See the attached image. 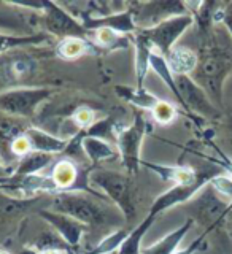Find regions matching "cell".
Wrapping results in <instances>:
<instances>
[{
	"mask_svg": "<svg viewBox=\"0 0 232 254\" xmlns=\"http://www.w3.org/2000/svg\"><path fill=\"white\" fill-rule=\"evenodd\" d=\"M50 180L54 186V194L86 190V186L81 180L86 181L87 177H84L83 172L79 170L77 162L69 157H64L53 165Z\"/></svg>",
	"mask_w": 232,
	"mask_h": 254,
	"instance_id": "cell-11",
	"label": "cell"
},
{
	"mask_svg": "<svg viewBox=\"0 0 232 254\" xmlns=\"http://www.w3.org/2000/svg\"><path fill=\"white\" fill-rule=\"evenodd\" d=\"M2 178H6V170L3 169L2 165H0V180H2Z\"/></svg>",
	"mask_w": 232,
	"mask_h": 254,
	"instance_id": "cell-42",
	"label": "cell"
},
{
	"mask_svg": "<svg viewBox=\"0 0 232 254\" xmlns=\"http://www.w3.org/2000/svg\"><path fill=\"white\" fill-rule=\"evenodd\" d=\"M26 138L30 143V148L32 151H37V153H45V154H59L64 153L67 148V141L69 140H64L56 137V135L38 129V127H29L26 130Z\"/></svg>",
	"mask_w": 232,
	"mask_h": 254,
	"instance_id": "cell-14",
	"label": "cell"
},
{
	"mask_svg": "<svg viewBox=\"0 0 232 254\" xmlns=\"http://www.w3.org/2000/svg\"><path fill=\"white\" fill-rule=\"evenodd\" d=\"M19 254H38V251L35 248H32V246H29V248H24Z\"/></svg>",
	"mask_w": 232,
	"mask_h": 254,
	"instance_id": "cell-41",
	"label": "cell"
},
{
	"mask_svg": "<svg viewBox=\"0 0 232 254\" xmlns=\"http://www.w3.org/2000/svg\"><path fill=\"white\" fill-rule=\"evenodd\" d=\"M38 254H72L70 251H61V250H51V251H43Z\"/></svg>",
	"mask_w": 232,
	"mask_h": 254,
	"instance_id": "cell-40",
	"label": "cell"
},
{
	"mask_svg": "<svg viewBox=\"0 0 232 254\" xmlns=\"http://www.w3.org/2000/svg\"><path fill=\"white\" fill-rule=\"evenodd\" d=\"M223 24H225V29L229 32V35L232 37V11L225 10V16H223Z\"/></svg>",
	"mask_w": 232,
	"mask_h": 254,
	"instance_id": "cell-39",
	"label": "cell"
},
{
	"mask_svg": "<svg viewBox=\"0 0 232 254\" xmlns=\"http://www.w3.org/2000/svg\"><path fill=\"white\" fill-rule=\"evenodd\" d=\"M32 248H35L38 253H43V251H51V250L69 251L70 246L62 240V237L58 232L46 230V232H42L35 238V243L32 245Z\"/></svg>",
	"mask_w": 232,
	"mask_h": 254,
	"instance_id": "cell-30",
	"label": "cell"
},
{
	"mask_svg": "<svg viewBox=\"0 0 232 254\" xmlns=\"http://www.w3.org/2000/svg\"><path fill=\"white\" fill-rule=\"evenodd\" d=\"M81 148L84 151L86 157L92 164H100L105 161H113L119 157V151L115 145H111L107 140L92 138V137H83Z\"/></svg>",
	"mask_w": 232,
	"mask_h": 254,
	"instance_id": "cell-18",
	"label": "cell"
},
{
	"mask_svg": "<svg viewBox=\"0 0 232 254\" xmlns=\"http://www.w3.org/2000/svg\"><path fill=\"white\" fill-rule=\"evenodd\" d=\"M50 38L46 34H30V35H14V34H3L0 32V54L6 50H14V48L26 46V45H40L45 43Z\"/></svg>",
	"mask_w": 232,
	"mask_h": 254,
	"instance_id": "cell-28",
	"label": "cell"
},
{
	"mask_svg": "<svg viewBox=\"0 0 232 254\" xmlns=\"http://www.w3.org/2000/svg\"><path fill=\"white\" fill-rule=\"evenodd\" d=\"M142 165L147 167L148 170L155 172L162 181H170L173 186L177 185H193L197 180V170L185 165H162L142 161Z\"/></svg>",
	"mask_w": 232,
	"mask_h": 254,
	"instance_id": "cell-15",
	"label": "cell"
},
{
	"mask_svg": "<svg viewBox=\"0 0 232 254\" xmlns=\"http://www.w3.org/2000/svg\"><path fill=\"white\" fill-rule=\"evenodd\" d=\"M210 186L217 190L223 198H229L232 203V178L228 173H221L210 181Z\"/></svg>",
	"mask_w": 232,
	"mask_h": 254,
	"instance_id": "cell-35",
	"label": "cell"
},
{
	"mask_svg": "<svg viewBox=\"0 0 232 254\" xmlns=\"http://www.w3.org/2000/svg\"><path fill=\"white\" fill-rule=\"evenodd\" d=\"M132 11L135 26L139 30L153 29L157 24H161L175 16L191 14L188 10V3L177 2V0H165V2H135L127 3Z\"/></svg>",
	"mask_w": 232,
	"mask_h": 254,
	"instance_id": "cell-7",
	"label": "cell"
},
{
	"mask_svg": "<svg viewBox=\"0 0 232 254\" xmlns=\"http://www.w3.org/2000/svg\"><path fill=\"white\" fill-rule=\"evenodd\" d=\"M194 226V221L188 218L180 227L172 230L170 234H167L164 238H161L155 245L148 246V248H142V254H173L178 250L180 243L183 242V238L188 235V232Z\"/></svg>",
	"mask_w": 232,
	"mask_h": 254,
	"instance_id": "cell-16",
	"label": "cell"
},
{
	"mask_svg": "<svg viewBox=\"0 0 232 254\" xmlns=\"http://www.w3.org/2000/svg\"><path fill=\"white\" fill-rule=\"evenodd\" d=\"M151 116H153V119L159 126H169L177 118V108L170 102L159 100L156 103V107L151 110Z\"/></svg>",
	"mask_w": 232,
	"mask_h": 254,
	"instance_id": "cell-33",
	"label": "cell"
},
{
	"mask_svg": "<svg viewBox=\"0 0 232 254\" xmlns=\"http://www.w3.org/2000/svg\"><path fill=\"white\" fill-rule=\"evenodd\" d=\"M53 161H54L53 154L30 151L29 154L21 157V161L18 162V165H16V169L11 172L10 178H26V177H32V175H38Z\"/></svg>",
	"mask_w": 232,
	"mask_h": 254,
	"instance_id": "cell-19",
	"label": "cell"
},
{
	"mask_svg": "<svg viewBox=\"0 0 232 254\" xmlns=\"http://www.w3.org/2000/svg\"><path fill=\"white\" fill-rule=\"evenodd\" d=\"M115 133V121L113 118H103L100 121H95L91 127H87L84 130V137H92V138H100L107 140Z\"/></svg>",
	"mask_w": 232,
	"mask_h": 254,
	"instance_id": "cell-32",
	"label": "cell"
},
{
	"mask_svg": "<svg viewBox=\"0 0 232 254\" xmlns=\"http://www.w3.org/2000/svg\"><path fill=\"white\" fill-rule=\"evenodd\" d=\"M30 151H32V148H30L29 140L26 138V135H21V137H18L10 145V153L14 156H19V157H24L26 154H29Z\"/></svg>",
	"mask_w": 232,
	"mask_h": 254,
	"instance_id": "cell-36",
	"label": "cell"
},
{
	"mask_svg": "<svg viewBox=\"0 0 232 254\" xmlns=\"http://www.w3.org/2000/svg\"><path fill=\"white\" fill-rule=\"evenodd\" d=\"M35 203V198L32 197H22L16 198L8 194L0 192V222L16 219L21 214L29 211Z\"/></svg>",
	"mask_w": 232,
	"mask_h": 254,
	"instance_id": "cell-23",
	"label": "cell"
},
{
	"mask_svg": "<svg viewBox=\"0 0 232 254\" xmlns=\"http://www.w3.org/2000/svg\"><path fill=\"white\" fill-rule=\"evenodd\" d=\"M50 210L79 221L87 226H121L126 218L121 211L113 210L105 202L81 194V192H61L51 195Z\"/></svg>",
	"mask_w": 232,
	"mask_h": 254,
	"instance_id": "cell-2",
	"label": "cell"
},
{
	"mask_svg": "<svg viewBox=\"0 0 232 254\" xmlns=\"http://www.w3.org/2000/svg\"><path fill=\"white\" fill-rule=\"evenodd\" d=\"M205 232L199 237V238H196V240L191 243L189 246H186V248H183V250H177L173 254H196L199 250L202 248V245H204V240H205Z\"/></svg>",
	"mask_w": 232,
	"mask_h": 254,
	"instance_id": "cell-37",
	"label": "cell"
},
{
	"mask_svg": "<svg viewBox=\"0 0 232 254\" xmlns=\"http://www.w3.org/2000/svg\"><path fill=\"white\" fill-rule=\"evenodd\" d=\"M193 24H194L193 14H181V16H175V18H170L161 24H157L153 29H145L140 32L156 51H159L164 58H167L175 48V43L178 42L183 37V34H185Z\"/></svg>",
	"mask_w": 232,
	"mask_h": 254,
	"instance_id": "cell-8",
	"label": "cell"
},
{
	"mask_svg": "<svg viewBox=\"0 0 232 254\" xmlns=\"http://www.w3.org/2000/svg\"><path fill=\"white\" fill-rule=\"evenodd\" d=\"M228 216H231V218H232V203H231V211H229V214H228Z\"/></svg>",
	"mask_w": 232,
	"mask_h": 254,
	"instance_id": "cell-43",
	"label": "cell"
},
{
	"mask_svg": "<svg viewBox=\"0 0 232 254\" xmlns=\"http://www.w3.org/2000/svg\"><path fill=\"white\" fill-rule=\"evenodd\" d=\"M14 5L10 2H2L0 3V32L5 30L13 32L14 35H30L29 34V27L26 26L27 19L19 10H13Z\"/></svg>",
	"mask_w": 232,
	"mask_h": 254,
	"instance_id": "cell-20",
	"label": "cell"
},
{
	"mask_svg": "<svg viewBox=\"0 0 232 254\" xmlns=\"http://www.w3.org/2000/svg\"><path fill=\"white\" fill-rule=\"evenodd\" d=\"M0 254H10V253H6V251H3V250H0Z\"/></svg>",
	"mask_w": 232,
	"mask_h": 254,
	"instance_id": "cell-44",
	"label": "cell"
},
{
	"mask_svg": "<svg viewBox=\"0 0 232 254\" xmlns=\"http://www.w3.org/2000/svg\"><path fill=\"white\" fill-rule=\"evenodd\" d=\"M127 235H129V232H127L126 229H118L115 232H111L110 235H107L97 246H94V248L86 254H111L115 251L118 253L119 246L123 245Z\"/></svg>",
	"mask_w": 232,
	"mask_h": 254,
	"instance_id": "cell-31",
	"label": "cell"
},
{
	"mask_svg": "<svg viewBox=\"0 0 232 254\" xmlns=\"http://www.w3.org/2000/svg\"><path fill=\"white\" fill-rule=\"evenodd\" d=\"M83 27L89 32H94L100 27H108V29H113L115 32L121 35H134L137 32V26H135V21H134V16L131 10H123V11H118L113 13L110 16H105V18H86L81 21Z\"/></svg>",
	"mask_w": 232,
	"mask_h": 254,
	"instance_id": "cell-13",
	"label": "cell"
},
{
	"mask_svg": "<svg viewBox=\"0 0 232 254\" xmlns=\"http://www.w3.org/2000/svg\"><path fill=\"white\" fill-rule=\"evenodd\" d=\"M155 221H156L155 218L147 216L137 227H134L129 232V235L126 237L123 245L119 246L118 254H142V240L150 230V227L153 226Z\"/></svg>",
	"mask_w": 232,
	"mask_h": 254,
	"instance_id": "cell-26",
	"label": "cell"
},
{
	"mask_svg": "<svg viewBox=\"0 0 232 254\" xmlns=\"http://www.w3.org/2000/svg\"><path fill=\"white\" fill-rule=\"evenodd\" d=\"M134 37V48H135V75H137L139 87H143V81L150 70V58L153 46L148 40L142 35V32L137 30Z\"/></svg>",
	"mask_w": 232,
	"mask_h": 254,
	"instance_id": "cell-22",
	"label": "cell"
},
{
	"mask_svg": "<svg viewBox=\"0 0 232 254\" xmlns=\"http://www.w3.org/2000/svg\"><path fill=\"white\" fill-rule=\"evenodd\" d=\"M89 181L94 186L100 188L108 195L111 202H115L118 210L126 218V222L134 219L135 205L132 198L131 175L115 172V170H107V169H97L91 172Z\"/></svg>",
	"mask_w": 232,
	"mask_h": 254,
	"instance_id": "cell-3",
	"label": "cell"
},
{
	"mask_svg": "<svg viewBox=\"0 0 232 254\" xmlns=\"http://www.w3.org/2000/svg\"><path fill=\"white\" fill-rule=\"evenodd\" d=\"M165 59L175 76L178 75L191 76V73L196 71L199 64V56L186 46H175Z\"/></svg>",
	"mask_w": 232,
	"mask_h": 254,
	"instance_id": "cell-17",
	"label": "cell"
},
{
	"mask_svg": "<svg viewBox=\"0 0 232 254\" xmlns=\"http://www.w3.org/2000/svg\"><path fill=\"white\" fill-rule=\"evenodd\" d=\"M116 94L126 102L139 107L140 110H153L159 102L157 97L148 92L145 87H127V86H116Z\"/></svg>",
	"mask_w": 232,
	"mask_h": 254,
	"instance_id": "cell-24",
	"label": "cell"
},
{
	"mask_svg": "<svg viewBox=\"0 0 232 254\" xmlns=\"http://www.w3.org/2000/svg\"><path fill=\"white\" fill-rule=\"evenodd\" d=\"M147 133V121L143 113H137L134 121L129 127H124L116 135V148L119 151L123 165L127 175H135L139 172V167L142 165L140 159V149L142 143Z\"/></svg>",
	"mask_w": 232,
	"mask_h": 254,
	"instance_id": "cell-6",
	"label": "cell"
},
{
	"mask_svg": "<svg viewBox=\"0 0 232 254\" xmlns=\"http://www.w3.org/2000/svg\"><path fill=\"white\" fill-rule=\"evenodd\" d=\"M38 216L43 218L54 232H58L62 237V240L66 242L70 248H75V246L79 245V242H81V238L87 229L79 221L67 216V214L53 211L50 208L38 210Z\"/></svg>",
	"mask_w": 232,
	"mask_h": 254,
	"instance_id": "cell-12",
	"label": "cell"
},
{
	"mask_svg": "<svg viewBox=\"0 0 232 254\" xmlns=\"http://www.w3.org/2000/svg\"><path fill=\"white\" fill-rule=\"evenodd\" d=\"M217 165H220L223 170H225V173H228L229 177L232 178V161L229 157H226V156H221V159L220 161H213Z\"/></svg>",
	"mask_w": 232,
	"mask_h": 254,
	"instance_id": "cell-38",
	"label": "cell"
},
{
	"mask_svg": "<svg viewBox=\"0 0 232 254\" xmlns=\"http://www.w3.org/2000/svg\"><path fill=\"white\" fill-rule=\"evenodd\" d=\"M53 95L48 87H14L0 94V113L11 118H30Z\"/></svg>",
	"mask_w": 232,
	"mask_h": 254,
	"instance_id": "cell-5",
	"label": "cell"
},
{
	"mask_svg": "<svg viewBox=\"0 0 232 254\" xmlns=\"http://www.w3.org/2000/svg\"><path fill=\"white\" fill-rule=\"evenodd\" d=\"M150 68L155 71V73L162 79L164 84L169 87L170 92L175 95V99H177V102L180 103V105L183 107V110L188 113V110H186V105H185V102H183L181 99V94L178 91V86H177V81H175V75L172 73V70L169 67V64H167V59L164 58V56L156 51L155 48H153V51H151V58H150Z\"/></svg>",
	"mask_w": 232,
	"mask_h": 254,
	"instance_id": "cell-21",
	"label": "cell"
},
{
	"mask_svg": "<svg viewBox=\"0 0 232 254\" xmlns=\"http://www.w3.org/2000/svg\"><path fill=\"white\" fill-rule=\"evenodd\" d=\"M43 24L48 30V34L54 37L69 38V37H78V38H86L89 35L79 19H77L69 10H66L61 3L56 2H45L43 8Z\"/></svg>",
	"mask_w": 232,
	"mask_h": 254,
	"instance_id": "cell-9",
	"label": "cell"
},
{
	"mask_svg": "<svg viewBox=\"0 0 232 254\" xmlns=\"http://www.w3.org/2000/svg\"><path fill=\"white\" fill-rule=\"evenodd\" d=\"M30 126L24 124L21 121V118H6L0 121V145L10 151L11 143L21 137V135L26 133V130Z\"/></svg>",
	"mask_w": 232,
	"mask_h": 254,
	"instance_id": "cell-27",
	"label": "cell"
},
{
	"mask_svg": "<svg viewBox=\"0 0 232 254\" xmlns=\"http://www.w3.org/2000/svg\"><path fill=\"white\" fill-rule=\"evenodd\" d=\"M92 45L87 42V38H78V37H69V38H62L61 42L56 46V54L59 56L61 59L66 61H74L81 58V56L92 53Z\"/></svg>",
	"mask_w": 232,
	"mask_h": 254,
	"instance_id": "cell-25",
	"label": "cell"
},
{
	"mask_svg": "<svg viewBox=\"0 0 232 254\" xmlns=\"http://www.w3.org/2000/svg\"><path fill=\"white\" fill-rule=\"evenodd\" d=\"M72 121L77 126V130H86L87 127L94 124V111L87 107H79L75 110V113L72 115Z\"/></svg>",
	"mask_w": 232,
	"mask_h": 254,
	"instance_id": "cell-34",
	"label": "cell"
},
{
	"mask_svg": "<svg viewBox=\"0 0 232 254\" xmlns=\"http://www.w3.org/2000/svg\"><path fill=\"white\" fill-rule=\"evenodd\" d=\"M91 34L95 40V43H97V46L103 48V50H119V48H126L129 45L127 37H131V35H121L108 27H100L97 30L91 32Z\"/></svg>",
	"mask_w": 232,
	"mask_h": 254,
	"instance_id": "cell-29",
	"label": "cell"
},
{
	"mask_svg": "<svg viewBox=\"0 0 232 254\" xmlns=\"http://www.w3.org/2000/svg\"><path fill=\"white\" fill-rule=\"evenodd\" d=\"M186 208L189 211V218L205 227V234H209L229 214L231 203L225 200L209 183L191 198Z\"/></svg>",
	"mask_w": 232,
	"mask_h": 254,
	"instance_id": "cell-4",
	"label": "cell"
},
{
	"mask_svg": "<svg viewBox=\"0 0 232 254\" xmlns=\"http://www.w3.org/2000/svg\"><path fill=\"white\" fill-rule=\"evenodd\" d=\"M175 81H177L181 99L186 105L188 115L196 113L204 118H217L220 115L217 107L213 105L212 99L209 97V94L194 81V78L178 75L175 76Z\"/></svg>",
	"mask_w": 232,
	"mask_h": 254,
	"instance_id": "cell-10",
	"label": "cell"
},
{
	"mask_svg": "<svg viewBox=\"0 0 232 254\" xmlns=\"http://www.w3.org/2000/svg\"><path fill=\"white\" fill-rule=\"evenodd\" d=\"M204 35L199 53L194 81L209 94L212 100L221 102L223 84L232 68V37L226 29L215 26Z\"/></svg>",
	"mask_w": 232,
	"mask_h": 254,
	"instance_id": "cell-1",
	"label": "cell"
}]
</instances>
